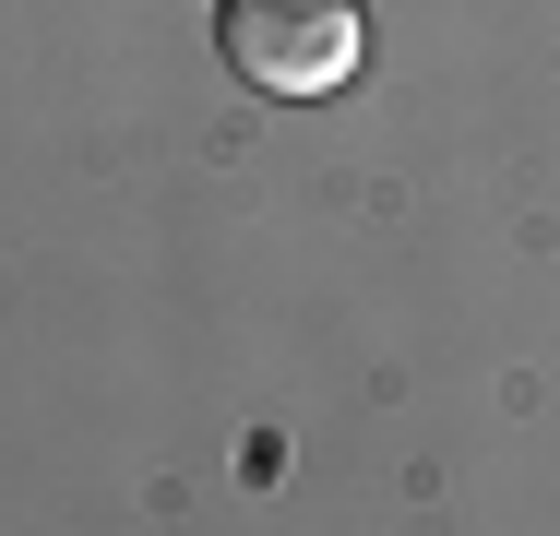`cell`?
I'll use <instances>...</instances> for the list:
<instances>
[{
	"label": "cell",
	"instance_id": "6da1fadb",
	"mask_svg": "<svg viewBox=\"0 0 560 536\" xmlns=\"http://www.w3.org/2000/svg\"><path fill=\"white\" fill-rule=\"evenodd\" d=\"M215 60L250 96H346L370 60V24H358V0H226Z\"/></svg>",
	"mask_w": 560,
	"mask_h": 536
}]
</instances>
